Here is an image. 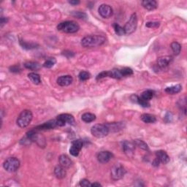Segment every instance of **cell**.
Here are the masks:
<instances>
[{"instance_id":"obj_1","label":"cell","mask_w":187,"mask_h":187,"mask_svg":"<svg viewBox=\"0 0 187 187\" xmlns=\"http://www.w3.org/2000/svg\"><path fill=\"white\" fill-rule=\"evenodd\" d=\"M105 41L106 39L102 35H89L83 38L81 46L84 48H95L102 46Z\"/></svg>"},{"instance_id":"obj_2","label":"cell","mask_w":187,"mask_h":187,"mask_svg":"<svg viewBox=\"0 0 187 187\" xmlns=\"http://www.w3.org/2000/svg\"><path fill=\"white\" fill-rule=\"evenodd\" d=\"M33 118V114L31 110H24L17 118V124L19 127L25 128L28 127Z\"/></svg>"},{"instance_id":"obj_3","label":"cell","mask_w":187,"mask_h":187,"mask_svg":"<svg viewBox=\"0 0 187 187\" xmlns=\"http://www.w3.org/2000/svg\"><path fill=\"white\" fill-rule=\"evenodd\" d=\"M57 29L58 31H62V32L72 34L77 32L80 29V26L75 21H68L58 24V25L57 26Z\"/></svg>"},{"instance_id":"obj_4","label":"cell","mask_w":187,"mask_h":187,"mask_svg":"<svg viewBox=\"0 0 187 187\" xmlns=\"http://www.w3.org/2000/svg\"><path fill=\"white\" fill-rule=\"evenodd\" d=\"M109 129H108L106 124H95L91 127V133L94 137L96 138H102V137H106L109 133Z\"/></svg>"},{"instance_id":"obj_5","label":"cell","mask_w":187,"mask_h":187,"mask_svg":"<svg viewBox=\"0 0 187 187\" xmlns=\"http://www.w3.org/2000/svg\"><path fill=\"white\" fill-rule=\"evenodd\" d=\"M4 170L8 172H15L20 167V161L15 157H10L4 161L3 164Z\"/></svg>"},{"instance_id":"obj_6","label":"cell","mask_w":187,"mask_h":187,"mask_svg":"<svg viewBox=\"0 0 187 187\" xmlns=\"http://www.w3.org/2000/svg\"><path fill=\"white\" fill-rule=\"evenodd\" d=\"M126 174V170L120 164H117L111 168L110 176L113 181H118L122 179Z\"/></svg>"},{"instance_id":"obj_7","label":"cell","mask_w":187,"mask_h":187,"mask_svg":"<svg viewBox=\"0 0 187 187\" xmlns=\"http://www.w3.org/2000/svg\"><path fill=\"white\" fill-rule=\"evenodd\" d=\"M137 26V17L136 13H133L130 17L129 21L125 24L124 29L125 35H131L136 30Z\"/></svg>"},{"instance_id":"obj_8","label":"cell","mask_w":187,"mask_h":187,"mask_svg":"<svg viewBox=\"0 0 187 187\" xmlns=\"http://www.w3.org/2000/svg\"><path fill=\"white\" fill-rule=\"evenodd\" d=\"M83 141L81 140H76L72 142V146L69 148V153L73 157H78L83 148Z\"/></svg>"},{"instance_id":"obj_9","label":"cell","mask_w":187,"mask_h":187,"mask_svg":"<svg viewBox=\"0 0 187 187\" xmlns=\"http://www.w3.org/2000/svg\"><path fill=\"white\" fill-rule=\"evenodd\" d=\"M99 13L100 15L104 19H108L110 18L113 15V11L111 7L106 4H102L100 6V8L98 9Z\"/></svg>"},{"instance_id":"obj_10","label":"cell","mask_w":187,"mask_h":187,"mask_svg":"<svg viewBox=\"0 0 187 187\" xmlns=\"http://www.w3.org/2000/svg\"><path fill=\"white\" fill-rule=\"evenodd\" d=\"M113 155L111 152L104 151H101L97 154V160L101 164H106L113 158Z\"/></svg>"},{"instance_id":"obj_11","label":"cell","mask_w":187,"mask_h":187,"mask_svg":"<svg viewBox=\"0 0 187 187\" xmlns=\"http://www.w3.org/2000/svg\"><path fill=\"white\" fill-rule=\"evenodd\" d=\"M173 61L172 56H162V57H159L157 60V66H158L159 68L162 69H165L166 67H168L169 65L170 64L171 62Z\"/></svg>"},{"instance_id":"obj_12","label":"cell","mask_w":187,"mask_h":187,"mask_svg":"<svg viewBox=\"0 0 187 187\" xmlns=\"http://www.w3.org/2000/svg\"><path fill=\"white\" fill-rule=\"evenodd\" d=\"M135 149V145L134 143L132 142L125 141L123 143V150L124 151V154L127 155V157H132L134 155Z\"/></svg>"},{"instance_id":"obj_13","label":"cell","mask_w":187,"mask_h":187,"mask_svg":"<svg viewBox=\"0 0 187 187\" xmlns=\"http://www.w3.org/2000/svg\"><path fill=\"white\" fill-rule=\"evenodd\" d=\"M57 127V124H56V119H53V120H51L47 121V122L44 123L43 124L38 126L35 128L37 131H40V130H48V129H52L54 128Z\"/></svg>"},{"instance_id":"obj_14","label":"cell","mask_w":187,"mask_h":187,"mask_svg":"<svg viewBox=\"0 0 187 187\" xmlns=\"http://www.w3.org/2000/svg\"><path fill=\"white\" fill-rule=\"evenodd\" d=\"M155 154H156V158L158 159L160 163L166 164L170 162V157L168 156V154L164 151H157Z\"/></svg>"},{"instance_id":"obj_15","label":"cell","mask_w":187,"mask_h":187,"mask_svg":"<svg viewBox=\"0 0 187 187\" xmlns=\"http://www.w3.org/2000/svg\"><path fill=\"white\" fill-rule=\"evenodd\" d=\"M73 78L71 75H63L57 79V83L60 86H67L73 83Z\"/></svg>"},{"instance_id":"obj_16","label":"cell","mask_w":187,"mask_h":187,"mask_svg":"<svg viewBox=\"0 0 187 187\" xmlns=\"http://www.w3.org/2000/svg\"><path fill=\"white\" fill-rule=\"evenodd\" d=\"M142 5L148 10H154L158 7V2L155 0H145L141 2Z\"/></svg>"},{"instance_id":"obj_17","label":"cell","mask_w":187,"mask_h":187,"mask_svg":"<svg viewBox=\"0 0 187 187\" xmlns=\"http://www.w3.org/2000/svg\"><path fill=\"white\" fill-rule=\"evenodd\" d=\"M58 160H59L60 165L64 167V168H69L73 164V162H72L70 158L66 154L61 155L58 158Z\"/></svg>"},{"instance_id":"obj_18","label":"cell","mask_w":187,"mask_h":187,"mask_svg":"<svg viewBox=\"0 0 187 187\" xmlns=\"http://www.w3.org/2000/svg\"><path fill=\"white\" fill-rule=\"evenodd\" d=\"M57 118H60L61 120L64 121L65 124H68L69 125H74L75 123V118H74V117L70 114H67V113L61 114L59 116H57Z\"/></svg>"},{"instance_id":"obj_19","label":"cell","mask_w":187,"mask_h":187,"mask_svg":"<svg viewBox=\"0 0 187 187\" xmlns=\"http://www.w3.org/2000/svg\"><path fill=\"white\" fill-rule=\"evenodd\" d=\"M66 168H64V167L62 165H58L54 168V175H56V177L58 179H63L65 178L67 175Z\"/></svg>"},{"instance_id":"obj_20","label":"cell","mask_w":187,"mask_h":187,"mask_svg":"<svg viewBox=\"0 0 187 187\" xmlns=\"http://www.w3.org/2000/svg\"><path fill=\"white\" fill-rule=\"evenodd\" d=\"M106 126L109 129V132H118L123 129V124L121 122H113L111 124H107Z\"/></svg>"},{"instance_id":"obj_21","label":"cell","mask_w":187,"mask_h":187,"mask_svg":"<svg viewBox=\"0 0 187 187\" xmlns=\"http://www.w3.org/2000/svg\"><path fill=\"white\" fill-rule=\"evenodd\" d=\"M107 77L115 78V79L123 78V76L121 75V69H113L111 70L107 71Z\"/></svg>"},{"instance_id":"obj_22","label":"cell","mask_w":187,"mask_h":187,"mask_svg":"<svg viewBox=\"0 0 187 187\" xmlns=\"http://www.w3.org/2000/svg\"><path fill=\"white\" fill-rule=\"evenodd\" d=\"M140 118L144 123H146V124H153L156 122L157 121L156 117H155L154 115L148 114V113L143 114L141 116Z\"/></svg>"},{"instance_id":"obj_23","label":"cell","mask_w":187,"mask_h":187,"mask_svg":"<svg viewBox=\"0 0 187 187\" xmlns=\"http://www.w3.org/2000/svg\"><path fill=\"white\" fill-rule=\"evenodd\" d=\"M181 89H182L181 85L177 84V85H173V86L166 88L165 92L170 94H175L179 93V92L181 91Z\"/></svg>"},{"instance_id":"obj_24","label":"cell","mask_w":187,"mask_h":187,"mask_svg":"<svg viewBox=\"0 0 187 187\" xmlns=\"http://www.w3.org/2000/svg\"><path fill=\"white\" fill-rule=\"evenodd\" d=\"M24 67L26 69H30L32 71H37L40 69V64L39 63L35 62H28L24 64Z\"/></svg>"},{"instance_id":"obj_25","label":"cell","mask_w":187,"mask_h":187,"mask_svg":"<svg viewBox=\"0 0 187 187\" xmlns=\"http://www.w3.org/2000/svg\"><path fill=\"white\" fill-rule=\"evenodd\" d=\"M81 119L85 123H91L92 121H95L96 116L93 113H85L82 115Z\"/></svg>"},{"instance_id":"obj_26","label":"cell","mask_w":187,"mask_h":187,"mask_svg":"<svg viewBox=\"0 0 187 187\" xmlns=\"http://www.w3.org/2000/svg\"><path fill=\"white\" fill-rule=\"evenodd\" d=\"M154 91H152V90H146V91H143V93H142L140 97L142 99H143V100L149 102V101L154 97Z\"/></svg>"},{"instance_id":"obj_27","label":"cell","mask_w":187,"mask_h":187,"mask_svg":"<svg viewBox=\"0 0 187 187\" xmlns=\"http://www.w3.org/2000/svg\"><path fill=\"white\" fill-rule=\"evenodd\" d=\"M28 78L31 80V82L35 83L36 85L40 84L41 83V79H40V76L38 74L35 73H31L28 74Z\"/></svg>"},{"instance_id":"obj_28","label":"cell","mask_w":187,"mask_h":187,"mask_svg":"<svg viewBox=\"0 0 187 187\" xmlns=\"http://www.w3.org/2000/svg\"><path fill=\"white\" fill-rule=\"evenodd\" d=\"M171 49L175 55H179L181 53V46L178 42H173L171 43Z\"/></svg>"},{"instance_id":"obj_29","label":"cell","mask_w":187,"mask_h":187,"mask_svg":"<svg viewBox=\"0 0 187 187\" xmlns=\"http://www.w3.org/2000/svg\"><path fill=\"white\" fill-rule=\"evenodd\" d=\"M113 29H114V31L115 32L117 35L118 36H123L125 35V31H124V29L123 27H121L120 25H118V24H113Z\"/></svg>"},{"instance_id":"obj_30","label":"cell","mask_w":187,"mask_h":187,"mask_svg":"<svg viewBox=\"0 0 187 187\" xmlns=\"http://www.w3.org/2000/svg\"><path fill=\"white\" fill-rule=\"evenodd\" d=\"M134 143L135 146H138L139 148H142V149L145 150V151H148L149 148H148V146L147 144H146L145 142L143 140H135L134 141Z\"/></svg>"},{"instance_id":"obj_31","label":"cell","mask_w":187,"mask_h":187,"mask_svg":"<svg viewBox=\"0 0 187 187\" xmlns=\"http://www.w3.org/2000/svg\"><path fill=\"white\" fill-rule=\"evenodd\" d=\"M56 60L54 58H49L48 59H47L46 62H44L43 67L46 68H51V67L54 66V64H56Z\"/></svg>"},{"instance_id":"obj_32","label":"cell","mask_w":187,"mask_h":187,"mask_svg":"<svg viewBox=\"0 0 187 187\" xmlns=\"http://www.w3.org/2000/svg\"><path fill=\"white\" fill-rule=\"evenodd\" d=\"M90 77H91V75L86 71H81L79 75H78V78H79V80L80 81H85L89 80Z\"/></svg>"},{"instance_id":"obj_33","label":"cell","mask_w":187,"mask_h":187,"mask_svg":"<svg viewBox=\"0 0 187 187\" xmlns=\"http://www.w3.org/2000/svg\"><path fill=\"white\" fill-rule=\"evenodd\" d=\"M121 72L123 78L130 76L133 74V70H132L131 68H129V67H124V68L121 69Z\"/></svg>"},{"instance_id":"obj_34","label":"cell","mask_w":187,"mask_h":187,"mask_svg":"<svg viewBox=\"0 0 187 187\" xmlns=\"http://www.w3.org/2000/svg\"><path fill=\"white\" fill-rule=\"evenodd\" d=\"M137 102L138 103V104L140 105V106L143 107H150L149 102H148V101H146L145 100H143V99H142L140 96H138V98H137Z\"/></svg>"},{"instance_id":"obj_35","label":"cell","mask_w":187,"mask_h":187,"mask_svg":"<svg viewBox=\"0 0 187 187\" xmlns=\"http://www.w3.org/2000/svg\"><path fill=\"white\" fill-rule=\"evenodd\" d=\"M160 25V23L159 22H155V21H150L146 23V26L148 27V28H157Z\"/></svg>"},{"instance_id":"obj_36","label":"cell","mask_w":187,"mask_h":187,"mask_svg":"<svg viewBox=\"0 0 187 187\" xmlns=\"http://www.w3.org/2000/svg\"><path fill=\"white\" fill-rule=\"evenodd\" d=\"M80 186L83 187H88L91 186V184H90V181L87 179H83L80 181Z\"/></svg>"},{"instance_id":"obj_37","label":"cell","mask_w":187,"mask_h":187,"mask_svg":"<svg viewBox=\"0 0 187 187\" xmlns=\"http://www.w3.org/2000/svg\"><path fill=\"white\" fill-rule=\"evenodd\" d=\"M73 15H74V16L78 18V19H85V18H86V15H85L84 13L74 12L73 13Z\"/></svg>"},{"instance_id":"obj_38","label":"cell","mask_w":187,"mask_h":187,"mask_svg":"<svg viewBox=\"0 0 187 187\" xmlns=\"http://www.w3.org/2000/svg\"><path fill=\"white\" fill-rule=\"evenodd\" d=\"M106 77H107V71H105V72H102V73H100V74H98L97 76H96V80H99Z\"/></svg>"},{"instance_id":"obj_39","label":"cell","mask_w":187,"mask_h":187,"mask_svg":"<svg viewBox=\"0 0 187 187\" xmlns=\"http://www.w3.org/2000/svg\"><path fill=\"white\" fill-rule=\"evenodd\" d=\"M21 45L22 46H23V48H26V49L34 48H35V45L29 44V43H26V42H24L23 41H21Z\"/></svg>"},{"instance_id":"obj_40","label":"cell","mask_w":187,"mask_h":187,"mask_svg":"<svg viewBox=\"0 0 187 187\" xmlns=\"http://www.w3.org/2000/svg\"><path fill=\"white\" fill-rule=\"evenodd\" d=\"M10 71L13 72V73H19V72L21 71V68L18 66H14L10 67Z\"/></svg>"},{"instance_id":"obj_41","label":"cell","mask_w":187,"mask_h":187,"mask_svg":"<svg viewBox=\"0 0 187 187\" xmlns=\"http://www.w3.org/2000/svg\"><path fill=\"white\" fill-rule=\"evenodd\" d=\"M8 19H6V18H4L3 16L1 17V27H3L4 24H7V22H8Z\"/></svg>"},{"instance_id":"obj_42","label":"cell","mask_w":187,"mask_h":187,"mask_svg":"<svg viewBox=\"0 0 187 187\" xmlns=\"http://www.w3.org/2000/svg\"><path fill=\"white\" fill-rule=\"evenodd\" d=\"M69 3L73 4V5H76V4H79L80 2L78 1V0H73V1H69Z\"/></svg>"},{"instance_id":"obj_43","label":"cell","mask_w":187,"mask_h":187,"mask_svg":"<svg viewBox=\"0 0 187 187\" xmlns=\"http://www.w3.org/2000/svg\"><path fill=\"white\" fill-rule=\"evenodd\" d=\"M159 163H160V162H159L158 159H157L156 158L154 160V162H153V165H154V166H156V167H158L159 165Z\"/></svg>"},{"instance_id":"obj_44","label":"cell","mask_w":187,"mask_h":187,"mask_svg":"<svg viewBox=\"0 0 187 187\" xmlns=\"http://www.w3.org/2000/svg\"><path fill=\"white\" fill-rule=\"evenodd\" d=\"M91 186H102L99 183H94V184H91Z\"/></svg>"}]
</instances>
